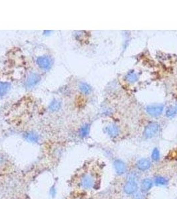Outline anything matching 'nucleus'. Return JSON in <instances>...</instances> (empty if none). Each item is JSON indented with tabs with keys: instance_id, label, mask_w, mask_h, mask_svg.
<instances>
[{
	"instance_id": "f257e3e1",
	"label": "nucleus",
	"mask_w": 177,
	"mask_h": 199,
	"mask_svg": "<svg viewBox=\"0 0 177 199\" xmlns=\"http://www.w3.org/2000/svg\"><path fill=\"white\" fill-rule=\"evenodd\" d=\"M160 127L157 123L152 122L146 126L144 132V135L146 138H151L154 137L159 132Z\"/></svg>"
},
{
	"instance_id": "f03ea898",
	"label": "nucleus",
	"mask_w": 177,
	"mask_h": 199,
	"mask_svg": "<svg viewBox=\"0 0 177 199\" xmlns=\"http://www.w3.org/2000/svg\"><path fill=\"white\" fill-rule=\"evenodd\" d=\"M164 110L163 105H151L146 107V110L148 114L152 116H159L160 115Z\"/></svg>"
},
{
	"instance_id": "7ed1b4c3",
	"label": "nucleus",
	"mask_w": 177,
	"mask_h": 199,
	"mask_svg": "<svg viewBox=\"0 0 177 199\" xmlns=\"http://www.w3.org/2000/svg\"><path fill=\"white\" fill-rule=\"evenodd\" d=\"M138 185L135 181H128L124 185V191L127 194H133L137 192Z\"/></svg>"
},
{
	"instance_id": "20e7f679",
	"label": "nucleus",
	"mask_w": 177,
	"mask_h": 199,
	"mask_svg": "<svg viewBox=\"0 0 177 199\" xmlns=\"http://www.w3.org/2000/svg\"><path fill=\"white\" fill-rule=\"evenodd\" d=\"M114 167L116 173L118 175H123L126 171V166L123 161L117 159L114 162Z\"/></svg>"
},
{
	"instance_id": "39448f33",
	"label": "nucleus",
	"mask_w": 177,
	"mask_h": 199,
	"mask_svg": "<svg viewBox=\"0 0 177 199\" xmlns=\"http://www.w3.org/2000/svg\"><path fill=\"white\" fill-rule=\"evenodd\" d=\"M136 166L139 170H143L144 171V170L149 169L150 168V166H151V164H150V161L148 159L143 158L137 161Z\"/></svg>"
},
{
	"instance_id": "423d86ee",
	"label": "nucleus",
	"mask_w": 177,
	"mask_h": 199,
	"mask_svg": "<svg viewBox=\"0 0 177 199\" xmlns=\"http://www.w3.org/2000/svg\"><path fill=\"white\" fill-rule=\"evenodd\" d=\"M119 128L115 124H111L107 127V132L111 137H117L119 134Z\"/></svg>"
},
{
	"instance_id": "0eeeda50",
	"label": "nucleus",
	"mask_w": 177,
	"mask_h": 199,
	"mask_svg": "<svg viewBox=\"0 0 177 199\" xmlns=\"http://www.w3.org/2000/svg\"><path fill=\"white\" fill-rule=\"evenodd\" d=\"M153 185V182L150 179H145L142 181L141 185V190L142 192H148L151 189Z\"/></svg>"
},
{
	"instance_id": "6e6552de",
	"label": "nucleus",
	"mask_w": 177,
	"mask_h": 199,
	"mask_svg": "<svg viewBox=\"0 0 177 199\" xmlns=\"http://www.w3.org/2000/svg\"><path fill=\"white\" fill-rule=\"evenodd\" d=\"M168 183H169V181H168L165 177L158 176V177H155V179H154V183L156 185L165 186V185H167L168 184Z\"/></svg>"
},
{
	"instance_id": "1a4fd4ad",
	"label": "nucleus",
	"mask_w": 177,
	"mask_h": 199,
	"mask_svg": "<svg viewBox=\"0 0 177 199\" xmlns=\"http://www.w3.org/2000/svg\"><path fill=\"white\" fill-rule=\"evenodd\" d=\"M138 75L137 74L135 73H131L129 74H128L126 76V79L128 82H136L137 80H138Z\"/></svg>"
},
{
	"instance_id": "9d476101",
	"label": "nucleus",
	"mask_w": 177,
	"mask_h": 199,
	"mask_svg": "<svg viewBox=\"0 0 177 199\" xmlns=\"http://www.w3.org/2000/svg\"><path fill=\"white\" fill-rule=\"evenodd\" d=\"M151 157L154 161H158L160 159V151L157 148H154L152 152Z\"/></svg>"
},
{
	"instance_id": "9b49d317",
	"label": "nucleus",
	"mask_w": 177,
	"mask_h": 199,
	"mask_svg": "<svg viewBox=\"0 0 177 199\" xmlns=\"http://www.w3.org/2000/svg\"><path fill=\"white\" fill-rule=\"evenodd\" d=\"M39 62H41V67L42 68H47L49 65V60H47L46 58H41L38 60Z\"/></svg>"
},
{
	"instance_id": "f8f14e48",
	"label": "nucleus",
	"mask_w": 177,
	"mask_h": 199,
	"mask_svg": "<svg viewBox=\"0 0 177 199\" xmlns=\"http://www.w3.org/2000/svg\"><path fill=\"white\" fill-rule=\"evenodd\" d=\"M81 90L83 92L85 93H88L89 91H90V87H89L88 85L86 84H83L81 86Z\"/></svg>"
},
{
	"instance_id": "ddd939ff",
	"label": "nucleus",
	"mask_w": 177,
	"mask_h": 199,
	"mask_svg": "<svg viewBox=\"0 0 177 199\" xmlns=\"http://www.w3.org/2000/svg\"><path fill=\"white\" fill-rule=\"evenodd\" d=\"M167 113L166 115H167V117H172V116H173L174 114H175V112H174V110L173 108H170L167 110V113Z\"/></svg>"
},
{
	"instance_id": "4468645a",
	"label": "nucleus",
	"mask_w": 177,
	"mask_h": 199,
	"mask_svg": "<svg viewBox=\"0 0 177 199\" xmlns=\"http://www.w3.org/2000/svg\"><path fill=\"white\" fill-rule=\"evenodd\" d=\"M134 194V199H144V196L142 193H140V192H135Z\"/></svg>"
},
{
	"instance_id": "2eb2a0df",
	"label": "nucleus",
	"mask_w": 177,
	"mask_h": 199,
	"mask_svg": "<svg viewBox=\"0 0 177 199\" xmlns=\"http://www.w3.org/2000/svg\"><path fill=\"white\" fill-rule=\"evenodd\" d=\"M89 132V128H88V126H85L83 128V130H82V133H83V135H87V133H88Z\"/></svg>"
},
{
	"instance_id": "dca6fc26",
	"label": "nucleus",
	"mask_w": 177,
	"mask_h": 199,
	"mask_svg": "<svg viewBox=\"0 0 177 199\" xmlns=\"http://www.w3.org/2000/svg\"><path fill=\"white\" fill-rule=\"evenodd\" d=\"M174 109V112H175V113H177V105L176 106L174 107V108H173Z\"/></svg>"
}]
</instances>
